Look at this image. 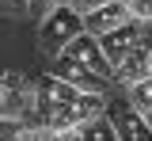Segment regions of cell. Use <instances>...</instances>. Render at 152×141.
Returning <instances> with one entry per match:
<instances>
[{"label":"cell","mask_w":152,"mask_h":141,"mask_svg":"<svg viewBox=\"0 0 152 141\" xmlns=\"http://www.w3.org/2000/svg\"><path fill=\"white\" fill-rule=\"evenodd\" d=\"M80 35H84V15L76 12L72 4H53L42 15V27H38V42H42V50L50 57L65 54L69 42H76Z\"/></svg>","instance_id":"6da1fadb"},{"label":"cell","mask_w":152,"mask_h":141,"mask_svg":"<svg viewBox=\"0 0 152 141\" xmlns=\"http://www.w3.org/2000/svg\"><path fill=\"white\" fill-rule=\"evenodd\" d=\"M107 118H110L118 141H152V126L145 122V115H141L129 99H126V103H114L110 111H107Z\"/></svg>","instance_id":"7a4b0ae2"},{"label":"cell","mask_w":152,"mask_h":141,"mask_svg":"<svg viewBox=\"0 0 152 141\" xmlns=\"http://www.w3.org/2000/svg\"><path fill=\"white\" fill-rule=\"evenodd\" d=\"M53 76H61V80H69L76 88V92H95V95H103V88H107V76H99V73H91L88 65H80V61H72L69 54H57L53 57Z\"/></svg>","instance_id":"3957f363"},{"label":"cell","mask_w":152,"mask_h":141,"mask_svg":"<svg viewBox=\"0 0 152 141\" xmlns=\"http://www.w3.org/2000/svg\"><path fill=\"white\" fill-rule=\"evenodd\" d=\"M114 76L126 84V88L148 80V76H152V38H137V46L126 54V61L114 65Z\"/></svg>","instance_id":"277c9868"},{"label":"cell","mask_w":152,"mask_h":141,"mask_svg":"<svg viewBox=\"0 0 152 141\" xmlns=\"http://www.w3.org/2000/svg\"><path fill=\"white\" fill-rule=\"evenodd\" d=\"M129 19L133 15H129V8H126V0H110V4H103V8H95V12L84 15V31L95 35V38H103V35H110L118 27H126Z\"/></svg>","instance_id":"5b68a950"},{"label":"cell","mask_w":152,"mask_h":141,"mask_svg":"<svg viewBox=\"0 0 152 141\" xmlns=\"http://www.w3.org/2000/svg\"><path fill=\"white\" fill-rule=\"evenodd\" d=\"M72 61H80V65H88L91 73H99V76H110L114 69H110V61H107V54H103V46H99V38L95 35H80L76 42H69V50H65Z\"/></svg>","instance_id":"8992f818"},{"label":"cell","mask_w":152,"mask_h":141,"mask_svg":"<svg viewBox=\"0 0 152 141\" xmlns=\"http://www.w3.org/2000/svg\"><path fill=\"white\" fill-rule=\"evenodd\" d=\"M137 38H141V27H137V19H129L126 27H118V31H110V35H103V38H99L103 54H107V61H110V69L126 61V54L137 46Z\"/></svg>","instance_id":"52a82bcc"},{"label":"cell","mask_w":152,"mask_h":141,"mask_svg":"<svg viewBox=\"0 0 152 141\" xmlns=\"http://www.w3.org/2000/svg\"><path fill=\"white\" fill-rule=\"evenodd\" d=\"M34 92L42 95V99H53V103H69V107H76V99L84 95V92H76V88H72L69 80H61V76H53V73H50L46 80L38 84Z\"/></svg>","instance_id":"ba28073f"},{"label":"cell","mask_w":152,"mask_h":141,"mask_svg":"<svg viewBox=\"0 0 152 141\" xmlns=\"http://www.w3.org/2000/svg\"><path fill=\"white\" fill-rule=\"evenodd\" d=\"M103 111H107V99H103V95H95V92H84V95L76 99V122H80V126L103 118Z\"/></svg>","instance_id":"9c48e42d"},{"label":"cell","mask_w":152,"mask_h":141,"mask_svg":"<svg viewBox=\"0 0 152 141\" xmlns=\"http://www.w3.org/2000/svg\"><path fill=\"white\" fill-rule=\"evenodd\" d=\"M84 141H118V134H114V126H110V118L103 115V118H95V122H88V126H84Z\"/></svg>","instance_id":"30bf717a"},{"label":"cell","mask_w":152,"mask_h":141,"mask_svg":"<svg viewBox=\"0 0 152 141\" xmlns=\"http://www.w3.org/2000/svg\"><path fill=\"white\" fill-rule=\"evenodd\" d=\"M129 103L137 107V111H141V115H145V111H152V76L129 88Z\"/></svg>","instance_id":"8fae6325"},{"label":"cell","mask_w":152,"mask_h":141,"mask_svg":"<svg viewBox=\"0 0 152 141\" xmlns=\"http://www.w3.org/2000/svg\"><path fill=\"white\" fill-rule=\"evenodd\" d=\"M23 141H57V130H50V126H27Z\"/></svg>","instance_id":"7c38bea8"},{"label":"cell","mask_w":152,"mask_h":141,"mask_svg":"<svg viewBox=\"0 0 152 141\" xmlns=\"http://www.w3.org/2000/svg\"><path fill=\"white\" fill-rule=\"evenodd\" d=\"M126 8H129V15L133 19H152V0H126Z\"/></svg>","instance_id":"4fadbf2b"},{"label":"cell","mask_w":152,"mask_h":141,"mask_svg":"<svg viewBox=\"0 0 152 141\" xmlns=\"http://www.w3.org/2000/svg\"><path fill=\"white\" fill-rule=\"evenodd\" d=\"M103 4H110V0H72V8L80 12V15H88V12H95V8H103Z\"/></svg>","instance_id":"5bb4252c"},{"label":"cell","mask_w":152,"mask_h":141,"mask_svg":"<svg viewBox=\"0 0 152 141\" xmlns=\"http://www.w3.org/2000/svg\"><path fill=\"white\" fill-rule=\"evenodd\" d=\"M57 141H84V126H72V130H57Z\"/></svg>","instance_id":"9a60e30c"},{"label":"cell","mask_w":152,"mask_h":141,"mask_svg":"<svg viewBox=\"0 0 152 141\" xmlns=\"http://www.w3.org/2000/svg\"><path fill=\"white\" fill-rule=\"evenodd\" d=\"M31 0H0V12H27Z\"/></svg>","instance_id":"2e32d148"},{"label":"cell","mask_w":152,"mask_h":141,"mask_svg":"<svg viewBox=\"0 0 152 141\" xmlns=\"http://www.w3.org/2000/svg\"><path fill=\"white\" fill-rule=\"evenodd\" d=\"M145 122H148V126H152V111H145Z\"/></svg>","instance_id":"e0dca14e"},{"label":"cell","mask_w":152,"mask_h":141,"mask_svg":"<svg viewBox=\"0 0 152 141\" xmlns=\"http://www.w3.org/2000/svg\"><path fill=\"white\" fill-rule=\"evenodd\" d=\"M65 4H72V0H65Z\"/></svg>","instance_id":"ac0fdd59"}]
</instances>
